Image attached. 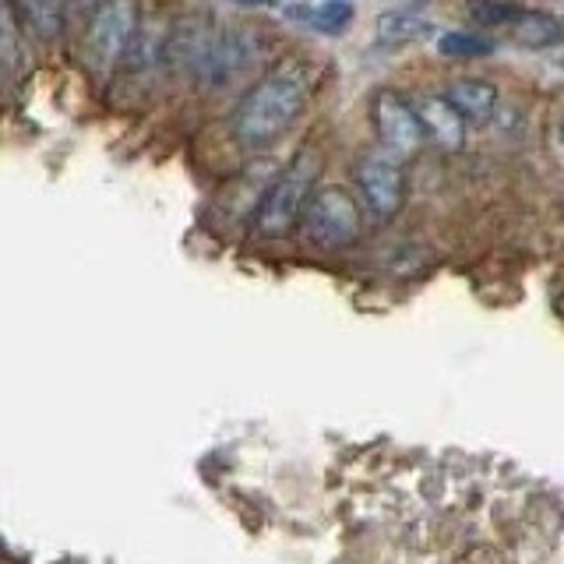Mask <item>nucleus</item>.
<instances>
[{"instance_id": "1", "label": "nucleus", "mask_w": 564, "mask_h": 564, "mask_svg": "<svg viewBox=\"0 0 564 564\" xmlns=\"http://www.w3.org/2000/svg\"><path fill=\"white\" fill-rule=\"evenodd\" d=\"M311 96V82L300 67H279L243 93L234 110V134L247 149H264L300 120Z\"/></svg>"}, {"instance_id": "2", "label": "nucleus", "mask_w": 564, "mask_h": 564, "mask_svg": "<svg viewBox=\"0 0 564 564\" xmlns=\"http://www.w3.org/2000/svg\"><path fill=\"white\" fill-rule=\"evenodd\" d=\"M317 173H322V155L314 149H300L290 159L286 170L275 176L258 202L254 226L261 237H286L293 226H300L317 191Z\"/></svg>"}, {"instance_id": "3", "label": "nucleus", "mask_w": 564, "mask_h": 564, "mask_svg": "<svg viewBox=\"0 0 564 564\" xmlns=\"http://www.w3.org/2000/svg\"><path fill=\"white\" fill-rule=\"evenodd\" d=\"M300 234L317 251H343L360 234V212L357 202L349 198L346 187H317L314 198L300 219Z\"/></svg>"}, {"instance_id": "4", "label": "nucleus", "mask_w": 564, "mask_h": 564, "mask_svg": "<svg viewBox=\"0 0 564 564\" xmlns=\"http://www.w3.org/2000/svg\"><path fill=\"white\" fill-rule=\"evenodd\" d=\"M370 123H375L381 149L392 159H410L427 145L420 120L413 113V102L399 93H392V88H384V93L375 96V106H370Z\"/></svg>"}, {"instance_id": "5", "label": "nucleus", "mask_w": 564, "mask_h": 564, "mask_svg": "<svg viewBox=\"0 0 564 564\" xmlns=\"http://www.w3.org/2000/svg\"><path fill=\"white\" fill-rule=\"evenodd\" d=\"M134 18H138V11L131 4L96 8L93 22H88V35H85V57L96 70H110L117 61L128 57V50L138 35Z\"/></svg>"}, {"instance_id": "6", "label": "nucleus", "mask_w": 564, "mask_h": 564, "mask_svg": "<svg viewBox=\"0 0 564 564\" xmlns=\"http://www.w3.org/2000/svg\"><path fill=\"white\" fill-rule=\"evenodd\" d=\"M352 181L367 205L370 216L378 219H392L399 205H402V170L399 159L388 152H367L357 159V170H352Z\"/></svg>"}, {"instance_id": "7", "label": "nucleus", "mask_w": 564, "mask_h": 564, "mask_svg": "<svg viewBox=\"0 0 564 564\" xmlns=\"http://www.w3.org/2000/svg\"><path fill=\"white\" fill-rule=\"evenodd\" d=\"M413 113L423 128V138L434 141L441 149H463V134L466 123L452 106L445 102V96H420L413 99Z\"/></svg>"}, {"instance_id": "8", "label": "nucleus", "mask_w": 564, "mask_h": 564, "mask_svg": "<svg viewBox=\"0 0 564 564\" xmlns=\"http://www.w3.org/2000/svg\"><path fill=\"white\" fill-rule=\"evenodd\" d=\"M441 96L463 117V123H487L498 110V85L484 78H455L445 85Z\"/></svg>"}, {"instance_id": "9", "label": "nucleus", "mask_w": 564, "mask_h": 564, "mask_svg": "<svg viewBox=\"0 0 564 564\" xmlns=\"http://www.w3.org/2000/svg\"><path fill=\"white\" fill-rule=\"evenodd\" d=\"M352 4H314V8H282V18L290 22H300L311 32H322V35H339L346 32V25L352 22Z\"/></svg>"}, {"instance_id": "10", "label": "nucleus", "mask_w": 564, "mask_h": 564, "mask_svg": "<svg viewBox=\"0 0 564 564\" xmlns=\"http://www.w3.org/2000/svg\"><path fill=\"white\" fill-rule=\"evenodd\" d=\"M511 32H516L519 40L525 46H533V50H551V46H557L564 40V25L546 11H519Z\"/></svg>"}, {"instance_id": "11", "label": "nucleus", "mask_w": 564, "mask_h": 564, "mask_svg": "<svg viewBox=\"0 0 564 564\" xmlns=\"http://www.w3.org/2000/svg\"><path fill=\"white\" fill-rule=\"evenodd\" d=\"M431 22L420 18L416 11H388L378 18V43L388 46H405V43H416L423 35H431Z\"/></svg>"}, {"instance_id": "12", "label": "nucleus", "mask_w": 564, "mask_h": 564, "mask_svg": "<svg viewBox=\"0 0 564 564\" xmlns=\"http://www.w3.org/2000/svg\"><path fill=\"white\" fill-rule=\"evenodd\" d=\"M437 53L445 61H484L494 53V40L473 29H452L437 40Z\"/></svg>"}, {"instance_id": "13", "label": "nucleus", "mask_w": 564, "mask_h": 564, "mask_svg": "<svg viewBox=\"0 0 564 564\" xmlns=\"http://www.w3.org/2000/svg\"><path fill=\"white\" fill-rule=\"evenodd\" d=\"M0 64H22V25H18V11L8 4H0Z\"/></svg>"}, {"instance_id": "14", "label": "nucleus", "mask_w": 564, "mask_h": 564, "mask_svg": "<svg viewBox=\"0 0 564 564\" xmlns=\"http://www.w3.org/2000/svg\"><path fill=\"white\" fill-rule=\"evenodd\" d=\"M22 18L40 40H53L64 25V11L57 4H29V8H22Z\"/></svg>"}, {"instance_id": "15", "label": "nucleus", "mask_w": 564, "mask_h": 564, "mask_svg": "<svg viewBox=\"0 0 564 564\" xmlns=\"http://www.w3.org/2000/svg\"><path fill=\"white\" fill-rule=\"evenodd\" d=\"M519 11H522V8H508V4H480V8H473L469 14L476 18V25H480V29H498V25H516Z\"/></svg>"}, {"instance_id": "16", "label": "nucleus", "mask_w": 564, "mask_h": 564, "mask_svg": "<svg viewBox=\"0 0 564 564\" xmlns=\"http://www.w3.org/2000/svg\"><path fill=\"white\" fill-rule=\"evenodd\" d=\"M557 138H561V149H564V117H561V128H557Z\"/></svg>"}]
</instances>
